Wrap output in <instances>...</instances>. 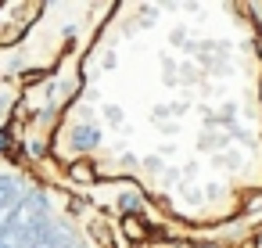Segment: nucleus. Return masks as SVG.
Masks as SVG:
<instances>
[{
    "instance_id": "1",
    "label": "nucleus",
    "mask_w": 262,
    "mask_h": 248,
    "mask_svg": "<svg viewBox=\"0 0 262 248\" xmlns=\"http://www.w3.org/2000/svg\"><path fill=\"white\" fill-rule=\"evenodd\" d=\"M33 248H79V241H76V230H72V223H65V219H58V216H54Z\"/></svg>"
},
{
    "instance_id": "7",
    "label": "nucleus",
    "mask_w": 262,
    "mask_h": 248,
    "mask_svg": "<svg viewBox=\"0 0 262 248\" xmlns=\"http://www.w3.org/2000/svg\"><path fill=\"white\" fill-rule=\"evenodd\" d=\"M69 173H72L76 180H94V166H90V162H79V166H72Z\"/></svg>"
},
{
    "instance_id": "6",
    "label": "nucleus",
    "mask_w": 262,
    "mask_h": 248,
    "mask_svg": "<svg viewBox=\"0 0 262 248\" xmlns=\"http://www.w3.org/2000/svg\"><path fill=\"white\" fill-rule=\"evenodd\" d=\"M90 234L101 241V248H115V234H112V230H108L101 219H94V223H90Z\"/></svg>"
},
{
    "instance_id": "5",
    "label": "nucleus",
    "mask_w": 262,
    "mask_h": 248,
    "mask_svg": "<svg viewBox=\"0 0 262 248\" xmlns=\"http://www.w3.org/2000/svg\"><path fill=\"white\" fill-rule=\"evenodd\" d=\"M0 155H8V158H18V155H26V151H18V140H15V133H11V130H4V126H0Z\"/></svg>"
},
{
    "instance_id": "4",
    "label": "nucleus",
    "mask_w": 262,
    "mask_h": 248,
    "mask_svg": "<svg viewBox=\"0 0 262 248\" xmlns=\"http://www.w3.org/2000/svg\"><path fill=\"white\" fill-rule=\"evenodd\" d=\"M119 209H122V216L129 219V216H140L144 201H140V194H137V191H126V194L119 198Z\"/></svg>"
},
{
    "instance_id": "3",
    "label": "nucleus",
    "mask_w": 262,
    "mask_h": 248,
    "mask_svg": "<svg viewBox=\"0 0 262 248\" xmlns=\"http://www.w3.org/2000/svg\"><path fill=\"white\" fill-rule=\"evenodd\" d=\"M97 144H101V133L94 126H76L72 130V148L76 151H94Z\"/></svg>"
},
{
    "instance_id": "2",
    "label": "nucleus",
    "mask_w": 262,
    "mask_h": 248,
    "mask_svg": "<svg viewBox=\"0 0 262 248\" xmlns=\"http://www.w3.org/2000/svg\"><path fill=\"white\" fill-rule=\"evenodd\" d=\"M26 180L22 176H15V173H0V216H8L11 209H18L22 205V198H26Z\"/></svg>"
}]
</instances>
